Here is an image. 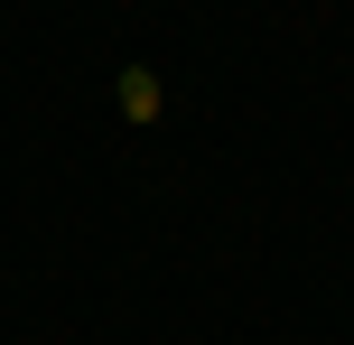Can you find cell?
Masks as SVG:
<instances>
[{
    "label": "cell",
    "mask_w": 354,
    "mask_h": 345,
    "mask_svg": "<svg viewBox=\"0 0 354 345\" xmlns=\"http://www.w3.org/2000/svg\"><path fill=\"white\" fill-rule=\"evenodd\" d=\"M112 112H122V131H159L168 122V75L131 56V66L112 75Z\"/></svg>",
    "instance_id": "1"
}]
</instances>
